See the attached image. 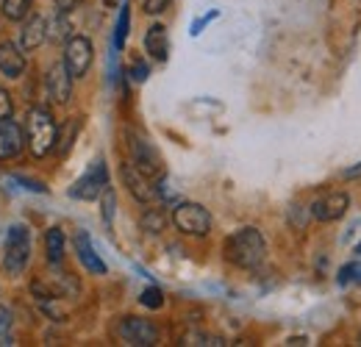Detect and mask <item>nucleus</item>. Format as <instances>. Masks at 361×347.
Masks as SVG:
<instances>
[{
	"mask_svg": "<svg viewBox=\"0 0 361 347\" xmlns=\"http://www.w3.org/2000/svg\"><path fill=\"white\" fill-rule=\"evenodd\" d=\"M14 111V103H11V95L6 89H0V120H8Z\"/></svg>",
	"mask_w": 361,
	"mask_h": 347,
	"instance_id": "29",
	"label": "nucleus"
},
{
	"mask_svg": "<svg viewBox=\"0 0 361 347\" xmlns=\"http://www.w3.org/2000/svg\"><path fill=\"white\" fill-rule=\"evenodd\" d=\"M75 256L84 264V269L92 272V275H106V272H109L106 261L97 256V250H94V245H92L87 231H78V233H75Z\"/></svg>",
	"mask_w": 361,
	"mask_h": 347,
	"instance_id": "13",
	"label": "nucleus"
},
{
	"mask_svg": "<svg viewBox=\"0 0 361 347\" xmlns=\"http://www.w3.org/2000/svg\"><path fill=\"white\" fill-rule=\"evenodd\" d=\"M0 345H11V311L0 305Z\"/></svg>",
	"mask_w": 361,
	"mask_h": 347,
	"instance_id": "26",
	"label": "nucleus"
},
{
	"mask_svg": "<svg viewBox=\"0 0 361 347\" xmlns=\"http://www.w3.org/2000/svg\"><path fill=\"white\" fill-rule=\"evenodd\" d=\"M28 61H25V53L23 47H17L14 42H0V73L6 78H20L25 73Z\"/></svg>",
	"mask_w": 361,
	"mask_h": 347,
	"instance_id": "14",
	"label": "nucleus"
},
{
	"mask_svg": "<svg viewBox=\"0 0 361 347\" xmlns=\"http://www.w3.org/2000/svg\"><path fill=\"white\" fill-rule=\"evenodd\" d=\"M286 345H309V336H292L286 339Z\"/></svg>",
	"mask_w": 361,
	"mask_h": 347,
	"instance_id": "33",
	"label": "nucleus"
},
{
	"mask_svg": "<svg viewBox=\"0 0 361 347\" xmlns=\"http://www.w3.org/2000/svg\"><path fill=\"white\" fill-rule=\"evenodd\" d=\"M145 50L153 61H167V53H170V39H167V28L161 23L150 25L147 34H145Z\"/></svg>",
	"mask_w": 361,
	"mask_h": 347,
	"instance_id": "15",
	"label": "nucleus"
},
{
	"mask_svg": "<svg viewBox=\"0 0 361 347\" xmlns=\"http://www.w3.org/2000/svg\"><path fill=\"white\" fill-rule=\"evenodd\" d=\"M128 28H131V6H128V3H123L120 17H117V25H114V50H123V47H126Z\"/></svg>",
	"mask_w": 361,
	"mask_h": 347,
	"instance_id": "20",
	"label": "nucleus"
},
{
	"mask_svg": "<svg viewBox=\"0 0 361 347\" xmlns=\"http://www.w3.org/2000/svg\"><path fill=\"white\" fill-rule=\"evenodd\" d=\"M217 17H220V11H217V8H212L209 14H203V17H197V20L192 23L189 34H192V37H200V34H203V28H206V25H209L212 20H217Z\"/></svg>",
	"mask_w": 361,
	"mask_h": 347,
	"instance_id": "27",
	"label": "nucleus"
},
{
	"mask_svg": "<svg viewBox=\"0 0 361 347\" xmlns=\"http://www.w3.org/2000/svg\"><path fill=\"white\" fill-rule=\"evenodd\" d=\"M14 181L17 183H23L25 189H31V192H39V195H45L47 186L45 183H39V181H34V178H25V175H14Z\"/></svg>",
	"mask_w": 361,
	"mask_h": 347,
	"instance_id": "30",
	"label": "nucleus"
},
{
	"mask_svg": "<svg viewBox=\"0 0 361 347\" xmlns=\"http://www.w3.org/2000/svg\"><path fill=\"white\" fill-rule=\"evenodd\" d=\"M67 11H59L50 23H47V39H53V42H61V39H70V23H67V17H64Z\"/></svg>",
	"mask_w": 361,
	"mask_h": 347,
	"instance_id": "21",
	"label": "nucleus"
},
{
	"mask_svg": "<svg viewBox=\"0 0 361 347\" xmlns=\"http://www.w3.org/2000/svg\"><path fill=\"white\" fill-rule=\"evenodd\" d=\"M128 75H131V81H136V84H145V81H147V75H150V67H147L145 61H139V59H136L134 64L128 67Z\"/></svg>",
	"mask_w": 361,
	"mask_h": 347,
	"instance_id": "28",
	"label": "nucleus"
},
{
	"mask_svg": "<svg viewBox=\"0 0 361 347\" xmlns=\"http://www.w3.org/2000/svg\"><path fill=\"white\" fill-rule=\"evenodd\" d=\"M56 136H59V126L53 114L39 106L31 109L25 117V145L31 147V153L37 159H45L50 150H56Z\"/></svg>",
	"mask_w": 361,
	"mask_h": 347,
	"instance_id": "3",
	"label": "nucleus"
},
{
	"mask_svg": "<svg viewBox=\"0 0 361 347\" xmlns=\"http://www.w3.org/2000/svg\"><path fill=\"white\" fill-rule=\"evenodd\" d=\"M356 253H359V256H361V242H359V245H356Z\"/></svg>",
	"mask_w": 361,
	"mask_h": 347,
	"instance_id": "34",
	"label": "nucleus"
},
{
	"mask_svg": "<svg viewBox=\"0 0 361 347\" xmlns=\"http://www.w3.org/2000/svg\"><path fill=\"white\" fill-rule=\"evenodd\" d=\"M78 130H81V120H78V117L67 120L64 128H59V136H56V153H59V156H67V153H70V147H73Z\"/></svg>",
	"mask_w": 361,
	"mask_h": 347,
	"instance_id": "17",
	"label": "nucleus"
},
{
	"mask_svg": "<svg viewBox=\"0 0 361 347\" xmlns=\"http://www.w3.org/2000/svg\"><path fill=\"white\" fill-rule=\"evenodd\" d=\"M223 253L233 267H242V269H256L264 256H267V242L262 236L259 228H239L233 231L223 245Z\"/></svg>",
	"mask_w": 361,
	"mask_h": 347,
	"instance_id": "1",
	"label": "nucleus"
},
{
	"mask_svg": "<svg viewBox=\"0 0 361 347\" xmlns=\"http://www.w3.org/2000/svg\"><path fill=\"white\" fill-rule=\"evenodd\" d=\"M106 186H109V167H106L103 159H94L90 167H87V173L70 186L67 195L73 200H97Z\"/></svg>",
	"mask_w": 361,
	"mask_h": 347,
	"instance_id": "6",
	"label": "nucleus"
},
{
	"mask_svg": "<svg viewBox=\"0 0 361 347\" xmlns=\"http://www.w3.org/2000/svg\"><path fill=\"white\" fill-rule=\"evenodd\" d=\"M25 147V136L17 123L11 120H0V162H8V159H17Z\"/></svg>",
	"mask_w": 361,
	"mask_h": 347,
	"instance_id": "12",
	"label": "nucleus"
},
{
	"mask_svg": "<svg viewBox=\"0 0 361 347\" xmlns=\"http://www.w3.org/2000/svg\"><path fill=\"white\" fill-rule=\"evenodd\" d=\"M92 59H94V47L87 37H70L67 39V47H64V67L73 78H84L90 73Z\"/></svg>",
	"mask_w": 361,
	"mask_h": 347,
	"instance_id": "8",
	"label": "nucleus"
},
{
	"mask_svg": "<svg viewBox=\"0 0 361 347\" xmlns=\"http://www.w3.org/2000/svg\"><path fill=\"white\" fill-rule=\"evenodd\" d=\"M100 197H103V222L111 228V222H114V209H117V197H114V189H111V186H106Z\"/></svg>",
	"mask_w": 361,
	"mask_h": 347,
	"instance_id": "24",
	"label": "nucleus"
},
{
	"mask_svg": "<svg viewBox=\"0 0 361 347\" xmlns=\"http://www.w3.org/2000/svg\"><path fill=\"white\" fill-rule=\"evenodd\" d=\"M173 225L183 236H206L212 231V214L200 203H178L173 209Z\"/></svg>",
	"mask_w": 361,
	"mask_h": 347,
	"instance_id": "5",
	"label": "nucleus"
},
{
	"mask_svg": "<svg viewBox=\"0 0 361 347\" xmlns=\"http://www.w3.org/2000/svg\"><path fill=\"white\" fill-rule=\"evenodd\" d=\"M53 3H56V8H59V11H73L81 0H53Z\"/></svg>",
	"mask_w": 361,
	"mask_h": 347,
	"instance_id": "32",
	"label": "nucleus"
},
{
	"mask_svg": "<svg viewBox=\"0 0 361 347\" xmlns=\"http://www.w3.org/2000/svg\"><path fill=\"white\" fill-rule=\"evenodd\" d=\"M339 286H348V284H361V264H348L339 269Z\"/></svg>",
	"mask_w": 361,
	"mask_h": 347,
	"instance_id": "25",
	"label": "nucleus"
},
{
	"mask_svg": "<svg viewBox=\"0 0 361 347\" xmlns=\"http://www.w3.org/2000/svg\"><path fill=\"white\" fill-rule=\"evenodd\" d=\"M139 303L145 305V308H150V311H159V308L164 305V292H161L159 286H147V289L139 295Z\"/></svg>",
	"mask_w": 361,
	"mask_h": 347,
	"instance_id": "23",
	"label": "nucleus"
},
{
	"mask_svg": "<svg viewBox=\"0 0 361 347\" xmlns=\"http://www.w3.org/2000/svg\"><path fill=\"white\" fill-rule=\"evenodd\" d=\"M123 181H126L128 192L134 195L139 203H153V200L159 197V186H156V181H153L150 175L142 173L134 162H126V164H123Z\"/></svg>",
	"mask_w": 361,
	"mask_h": 347,
	"instance_id": "9",
	"label": "nucleus"
},
{
	"mask_svg": "<svg viewBox=\"0 0 361 347\" xmlns=\"http://www.w3.org/2000/svg\"><path fill=\"white\" fill-rule=\"evenodd\" d=\"M164 225H167V214L161 209H147L142 214V231H147V233H161Z\"/></svg>",
	"mask_w": 361,
	"mask_h": 347,
	"instance_id": "22",
	"label": "nucleus"
},
{
	"mask_svg": "<svg viewBox=\"0 0 361 347\" xmlns=\"http://www.w3.org/2000/svg\"><path fill=\"white\" fill-rule=\"evenodd\" d=\"M348 209H350V200L345 192H328L312 203V217L319 222H336L348 214Z\"/></svg>",
	"mask_w": 361,
	"mask_h": 347,
	"instance_id": "10",
	"label": "nucleus"
},
{
	"mask_svg": "<svg viewBox=\"0 0 361 347\" xmlns=\"http://www.w3.org/2000/svg\"><path fill=\"white\" fill-rule=\"evenodd\" d=\"M117 336L126 345H134V347L159 345V328L150 319H142V317H123L117 322Z\"/></svg>",
	"mask_w": 361,
	"mask_h": 347,
	"instance_id": "7",
	"label": "nucleus"
},
{
	"mask_svg": "<svg viewBox=\"0 0 361 347\" xmlns=\"http://www.w3.org/2000/svg\"><path fill=\"white\" fill-rule=\"evenodd\" d=\"M142 6H145L147 14H161L170 6V0H142Z\"/></svg>",
	"mask_w": 361,
	"mask_h": 347,
	"instance_id": "31",
	"label": "nucleus"
},
{
	"mask_svg": "<svg viewBox=\"0 0 361 347\" xmlns=\"http://www.w3.org/2000/svg\"><path fill=\"white\" fill-rule=\"evenodd\" d=\"M31 228L25 222H11L6 231V245H3V267L11 278H20L31 261Z\"/></svg>",
	"mask_w": 361,
	"mask_h": 347,
	"instance_id": "2",
	"label": "nucleus"
},
{
	"mask_svg": "<svg viewBox=\"0 0 361 347\" xmlns=\"http://www.w3.org/2000/svg\"><path fill=\"white\" fill-rule=\"evenodd\" d=\"M47 39V23L45 17H39V14H34L25 25H23V31H20V47L25 50V53H31V50H37L39 44Z\"/></svg>",
	"mask_w": 361,
	"mask_h": 347,
	"instance_id": "16",
	"label": "nucleus"
},
{
	"mask_svg": "<svg viewBox=\"0 0 361 347\" xmlns=\"http://www.w3.org/2000/svg\"><path fill=\"white\" fill-rule=\"evenodd\" d=\"M73 75L67 73V67H64V61H56L50 70H47V95H50V100H56V103H70V95H73Z\"/></svg>",
	"mask_w": 361,
	"mask_h": 347,
	"instance_id": "11",
	"label": "nucleus"
},
{
	"mask_svg": "<svg viewBox=\"0 0 361 347\" xmlns=\"http://www.w3.org/2000/svg\"><path fill=\"white\" fill-rule=\"evenodd\" d=\"M126 147H128V162H134L136 167L145 175H150L153 181L164 175V164H161V156L156 150V145L139 133V130H128L126 133Z\"/></svg>",
	"mask_w": 361,
	"mask_h": 347,
	"instance_id": "4",
	"label": "nucleus"
},
{
	"mask_svg": "<svg viewBox=\"0 0 361 347\" xmlns=\"http://www.w3.org/2000/svg\"><path fill=\"white\" fill-rule=\"evenodd\" d=\"M31 6H34V0H0L3 17H6V20H14V23L25 20V17L31 14Z\"/></svg>",
	"mask_w": 361,
	"mask_h": 347,
	"instance_id": "19",
	"label": "nucleus"
},
{
	"mask_svg": "<svg viewBox=\"0 0 361 347\" xmlns=\"http://www.w3.org/2000/svg\"><path fill=\"white\" fill-rule=\"evenodd\" d=\"M45 253L50 264H61V259H64V231L61 228H47Z\"/></svg>",
	"mask_w": 361,
	"mask_h": 347,
	"instance_id": "18",
	"label": "nucleus"
}]
</instances>
